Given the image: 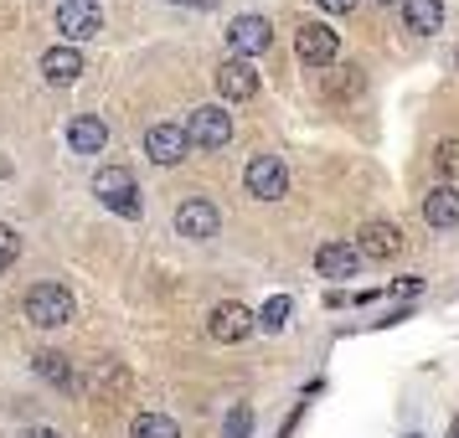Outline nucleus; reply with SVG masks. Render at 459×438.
Listing matches in <instances>:
<instances>
[{"instance_id":"nucleus-7","label":"nucleus","mask_w":459,"mask_h":438,"mask_svg":"<svg viewBox=\"0 0 459 438\" xmlns=\"http://www.w3.org/2000/svg\"><path fill=\"white\" fill-rule=\"evenodd\" d=\"M351 248L361 253V258L387 263V258H397V253H403V228H397V222H387V217H372V222H361V232H356Z\"/></svg>"},{"instance_id":"nucleus-5","label":"nucleus","mask_w":459,"mask_h":438,"mask_svg":"<svg viewBox=\"0 0 459 438\" xmlns=\"http://www.w3.org/2000/svg\"><path fill=\"white\" fill-rule=\"evenodd\" d=\"M294 52H299L305 67H331L335 57H341V37H335L325 21H305L294 31Z\"/></svg>"},{"instance_id":"nucleus-17","label":"nucleus","mask_w":459,"mask_h":438,"mask_svg":"<svg viewBox=\"0 0 459 438\" xmlns=\"http://www.w3.org/2000/svg\"><path fill=\"white\" fill-rule=\"evenodd\" d=\"M403 21L418 37H434L438 26H444V0H403Z\"/></svg>"},{"instance_id":"nucleus-4","label":"nucleus","mask_w":459,"mask_h":438,"mask_svg":"<svg viewBox=\"0 0 459 438\" xmlns=\"http://www.w3.org/2000/svg\"><path fill=\"white\" fill-rule=\"evenodd\" d=\"M243 186H248L253 202H279L290 191V166L279 155H253L248 170H243Z\"/></svg>"},{"instance_id":"nucleus-24","label":"nucleus","mask_w":459,"mask_h":438,"mask_svg":"<svg viewBox=\"0 0 459 438\" xmlns=\"http://www.w3.org/2000/svg\"><path fill=\"white\" fill-rule=\"evenodd\" d=\"M16 258H22V232H16V228H5V222H0V273L11 269Z\"/></svg>"},{"instance_id":"nucleus-15","label":"nucleus","mask_w":459,"mask_h":438,"mask_svg":"<svg viewBox=\"0 0 459 438\" xmlns=\"http://www.w3.org/2000/svg\"><path fill=\"white\" fill-rule=\"evenodd\" d=\"M423 222L429 228H459V186H434L423 196Z\"/></svg>"},{"instance_id":"nucleus-18","label":"nucleus","mask_w":459,"mask_h":438,"mask_svg":"<svg viewBox=\"0 0 459 438\" xmlns=\"http://www.w3.org/2000/svg\"><path fill=\"white\" fill-rule=\"evenodd\" d=\"M129 438H181V423L166 413H140L129 423Z\"/></svg>"},{"instance_id":"nucleus-1","label":"nucleus","mask_w":459,"mask_h":438,"mask_svg":"<svg viewBox=\"0 0 459 438\" xmlns=\"http://www.w3.org/2000/svg\"><path fill=\"white\" fill-rule=\"evenodd\" d=\"M93 196L104 202L114 217H140L145 211V202H140V181H134V170H125V166H104L99 176H93Z\"/></svg>"},{"instance_id":"nucleus-19","label":"nucleus","mask_w":459,"mask_h":438,"mask_svg":"<svg viewBox=\"0 0 459 438\" xmlns=\"http://www.w3.org/2000/svg\"><path fill=\"white\" fill-rule=\"evenodd\" d=\"M361 88H367L361 67H341V73H331V78H325V99H335V104H341V99H356Z\"/></svg>"},{"instance_id":"nucleus-28","label":"nucleus","mask_w":459,"mask_h":438,"mask_svg":"<svg viewBox=\"0 0 459 438\" xmlns=\"http://www.w3.org/2000/svg\"><path fill=\"white\" fill-rule=\"evenodd\" d=\"M455 67H459V47H455Z\"/></svg>"},{"instance_id":"nucleus-20","label":"nucleus","mask_w":459,"mask_h":438,"mask_svg":"<svg viewBox=\"0 0 459 438\" xmlns=\"http://www.w3.org/2000/svg\"><path fill=\"white\" fill-rule=\"evenodd\" d=\"M290 314H294V299H290V294H273L269 305L253 314V325H264V331H284V325H290Z\"/></svg>"},{"instance_id":"nucleus-6","label":"nucleus","mask_w":459,"mask_h":438,"mask_svg":"<svg viewBox=\"0 0 459 438\" xmlns=\"http://www.w3.org/2000/svg\"><path fill=\"white\" fill-rule=\"evenodd\" d=\"M57 31L67 37V47L99 37V31H104V11H99V0H63V5H57Z\"/></svg>"},{"instance_id":"nucleus-16","label":"nucleus","mask_w":459,"mask_h":438,"mask_svg":"<svg viewBox=\"0 0 459 438\" xmlns=\"http://www.w3.org/2000/svg\"><path fill=\"white\" fill-rule=\"evenodd\" d=\"M67 145L78 150V155H99L108 145V129L104 119H93V114H78L73 125H67Z\"/></svg>"},{"instance_id":"nucleus-9","label":"nucleus","mask_w":459,"mask_h":438,"mask_svg":"<svg viewBox=\"0 0 459 438\" xmlns=\"http://www.w3.org/2000/svg\"><path fill=\"white\" fill-rule=\"evenodd\" d=\"M273 42V26L269 16H232L228 26V47H232V57H243V63H253L264 47Z\"/></svg>"},{"instance_id":"nucleus-2","label":"nucleus","mask_w":459,"mask_h":438,"mask_svg":"<svg viewBox=\"0 0 459 438\" xmlns=\"http://www.w3.org/2000/svg\"><path fill=\"white\" fill-rule=\"evenodd\" d=\"M22 310L31 325H42V331H57V325H67L73 314H78V299H73V289H63V284H31L22 299Z\"/></svg>"},{"instance_id":"nucleus-25","label":"nucleus","mask_w":459,"mask_h":438,"mask_svg":"<svg viewBox=\"0 0 459 438\" xmlns=\"http://www.w3.org/2000/svg\"><path fill=\"white\" fill-rule=\"evenodd\" d=\"M315 5H320V11H331V16H346V11L361 5V0H315Z\"/></svg>"},{"instance_id":"nucleus-13","label":"nucleus","mask_w":459,"mask_h":438,"mask_svg":"<svg viewBox=\"0 0 459 438\" xmlns=\"http://www.w3.org/2000/svg\"><path fill=\"white\" fill-rule=\"evenodd\" d=\"M42 78L52 88H67L83 78V52L78 47H47L42 52Z\"/></svg>"},{"instance_id":"nucleus-14","label":"nucleus","mask_w":459,"mask_h":438,"mask_svg":"<svg viewBox=\"0 0 459 438\" xmlns=\"http://www.w3.org/2000/svg\"><path fill=\"white\" fill-rule=\"evenodd\" d=\"M315 269H320V279H356L361 253H356L351 243H320V248H315Z\"/></svg>"},{"instance_id":"nucleus-3","label":"nucleus","mask_w":459,"mask_h":438,"mask_svg":"<svg viewBox=\"0 0 459 438\" xmlns=\"http://www.w3.org/2000/svg\"><path fill=\"white\" fill-rule=\"evenodd\" d=\"M181 129H186L191 150H222L232 140V114L222 104H202V108H191V119Z\"/></svg>"},{"instance_id":"nucleus-12","label":"nucleus","mask_w":459,"mask_h":438,"mask_svg":"<svg viewBox=\"0 0 459 438\" xmlns=\"http://www.w3.org/2000/svg\"><path fill=\"white\" fill-rule=\"evenodd\" d=\"M217 93H222L228 104H243V99H253V93H258V73H253V63H243V57H228V63L217 67Z\"/></svg>"},{"instance_id":"nucleus-11","label":"nucleus","mask_w":459,"mask_h":438,"mask_svg":"<svg viewBox=\"0 0 459 438\" xmlns=\"http://www.w3.org/2000/svg\"><path fill=\"white\" fill-rule=\"evenodd\" d=\"M253 331V310L248 305H217V310L207 314V335L212 340H222V346H232V340H243V335Z\"/></svg>"},{"instance_id":"nucleus-29","label":"nucleus","mask_w":459,"mask_h":438,"mask_svg":"<svg viewBox=\"0 0 459 438\" xmlns=\"http://www.w3.org/2000/svg\"><path fill=\"white\" fill-rule=\"evenodd\" d=\"M377 5H393V0H377Z\"/></svg>"},{"instance_id":"nucleus-21","label":"nucleus","mask_w":459,"mask_h":438,"mask_svg":"<svg viewBox=\"0 0 459 438\" xmlns=\"http://www.w3.org/2000/svg\"><path fill=\"white\" fill-rule=\"evenodd\" d=\"M37 376H47V382H57V387H73V372H67V356H57V351H42L37 361Z\"/></svg>"},{"instance_id":"nucleus-8","label":"nucleus","mask_w":459,"mask_h":438,"mask_svg":"<svg viewBox=\"0 0 459 438\" xmlns=\"http://www.w3.org/2000/svg\"><path fill=\"white\" fill-rule=\"evenodd\" d=\"M217 228H222V211L212 207L207 196H186V202L176 207V232H181V237H191V243H207V237H217Z\"/></svg>"},{"instance_id":"nucleus-26","label":"nucleus","mask_w":459,"mask_h":438,"mask_svg":"<svg viewBox=\"0 0 459 438\" xmlns=\"http://www.w3.org/2000/svg\"><path fill=\"white\" fill-rule=\"evenodd\" d=\"M26 438H63L57 428H26Z\"/></svg>"},{"instance_id":"nucleus-27","label":"nucleus","mask_w":459,"mask_h":438,"mask_svg":"<svg viewBox=\"0 0 459 438\" xmlns=\"http://www.w3.org/2000/svg\"><path fill=\"white\" fill-rule=\"evenodd\" d=\"M444 438H459V413H455V423H449V434H444Z\"/></svg>"},{"instance_id":"nucleus-23","label":"nucleus","mask_w":459,"mask_h":438,"mask_svg":"<svg viewBox=\"0 0 459 438\" xmlns=\"http://www.w3.org/2000/svg\"><path fill=\"white\" fill-rule=\"evenodd\" d=\"M253 434V408L248 402H238L228 413V423H222V438H248Z\"/></svg>"},{"instance_id":"nucleus-10","label":"nucleus","mask_w":459,"mask_h":438,"mask_svg":"<svg viewBox=\"0 0 459 438\" xmlns=\"http://www.w3.org/2000/svg\"><path fill=\"white\" fill-rule=\"evenodd\" d=\"M186 150H191V140H186L181 125H150L145 129V155L155 160V166H181Z\"/></svg>"},{"instance_id":"nucleus-22","label":"nucleus","mask_w":459,"mask_h":438,"mask_svg":"<svg viewBox=\"0 0 459 438\" xmlns=\"http://www.w3.org/2000/svg\"><path fill=\"white\" fill-rule=\"evenodd\" d=\"M434 166H438V176H444V186H455L459 181V140H438Z\"/></svg>"}]
</instances>
